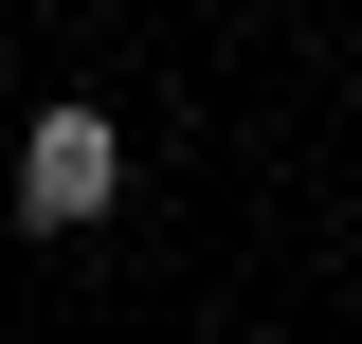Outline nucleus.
I'll return each instance as SVG.
<instances>
[{
  "mask_svg": "<svg viewBox=\"0 0 362 344\" xmlns=\"http://www.w3.org/2000/svg\"><path fill=\"white\" fill-rule=\"evenodd\" d=\"M109 200H127V127H109V109H37V127H18V217H37V236H90Z\"/></svg>",
  "mask_w": 362,
  "mask_h": 344,
  "instance_id": "obj_1",
  "label": "nucleus"
}]
</instances>
